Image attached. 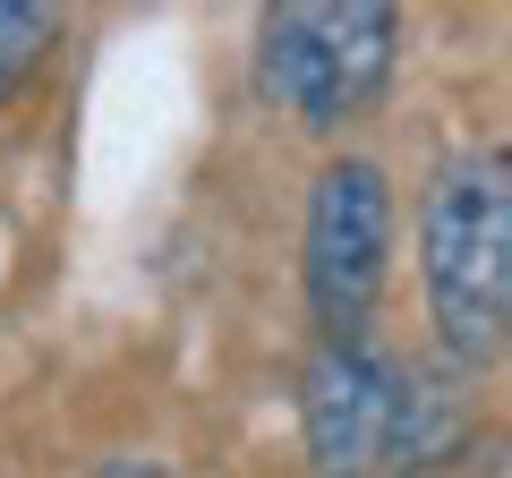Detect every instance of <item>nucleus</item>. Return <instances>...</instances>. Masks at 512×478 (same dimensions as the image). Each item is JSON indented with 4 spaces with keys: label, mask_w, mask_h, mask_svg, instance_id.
<instances>
[{
    "label": "nucleus",
    "mask_w": 512,
    "mask_h": 478,
    "mask_svg": "<svg viewBox=\"0 0 512 478\" xmlns=\"http://www.w3.org/2000/svg\"><path fill=\"white\" fill-rule=\"evenodd\" d=\"M384 257H393V188L376 163L342 154L316 171L308 222H299V282H308L325 342H359L367 308L384 291Z\"/></svg>",
    "instance_id": "20e7f679"
},
{
    "label": "nucleus",
    "mask_w": 512,
    "mask_h": 478,
    "mask_svg": "<svg viewBox=\"0 0 512 478\" xmlns=\"http://www.w3.org/2000/svg\"><path fill=\"white\" fill-rule=\"evenodd\" d=\"M52 35H60V18L43 9V0H0V103L26 94V77L43 69Z\"/></svg>",
    "instance_id": "39448f33"
},
{
    "label": "nucleus",
    "mask_w": 512,
    "mask_h": 478,
    "mask_svg": "<svg viewBox=\"0 0 512 478\" xmlns=\"http://www.w3.org/2000/svg\"><path fill=\"white\" fill-rule=\"evenodd\" d=\"M419 282L461 368H495L512 350V146H461L427 171Z\"/></svg>",
    "instance_id": "f257e3e1"
},
{
    "label": "nucleus",
    "mask_w": 512,
    "mask_h": 478,
    "mask_svg": "<svg viewBox=\"0 0 512 478\" xmlns=\"http://www.w3.org/2000/svg\"><path fill=\"white\" fill-rule=\"evenodd\" d=\"M393 52L402 18L376 0H291L256 18V77L299 129H342L350 111H367L393 77Z\"/></svg>",
    "instance_id": "7ed1b4c3"
},
{
    "label": "nucleus",
    "mask_w": 512,
    "mask_h": 478,
    "mask_svg": "<svg viewBox=\"0 0 512 478\" xmlns=\"http://www.w3.org/2000/svg\"><path fill=\"white\" fill-rule=\"evenodd\" d=\"M299 436L316 478H410L444 461L453 410L419 368L384 359L376 342H325L299 368Z\"/></svg>",
    "instance_id": "f03ea898"
},
{
    "label": "nucleus",
    "mask_w": 512,
    "mask_h": 478,
    "mask_svg": "<svg viewBox=\"0 0 512 478\" xmlns=\"http://www.w3.org/2000/svg\"><path fill=\"white\" fill-rule=\"evenodd\" d=\"M94 478H180V470H163V461H103Z\"/></svg>",
    "instance_id": "423d86ee"
}]
</instances>
